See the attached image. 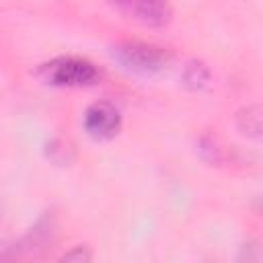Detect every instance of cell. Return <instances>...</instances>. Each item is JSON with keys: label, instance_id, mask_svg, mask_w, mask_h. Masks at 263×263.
Instances as JSON below:
<instances>
[{"label": "cell", "instance_id": "obj_1", "mask_svg": "<svg viewBox=\"0 0 263 263\" xmlns=\"http://www.w3.org/2000/svg\"><path fill=\"white\" fill-rule=\"evenodd\" d=\"M111 53L123 70L138 76H156L164 72L173 60L168 49L148 41H136V39L115 43L111 47Z\"/></svg>", "mask_w": 263, "mask_h": 263}, {"label": "cell", "instance_id": "obj_2", "mask_svg": "<svg viewBox=\"0 0 263 263\" xmlns=\"http://www.w3.org/2000/svg\"><path fill=\"white\" fill-rule=\"evenodd\" d=\"M39 76L45 84L58 88H84L92 86L99 80V68L78 55H60L53 58L39 68Z\"/></svg>", "mask_w": 263, "mask_h": 263}, {"label": "cell", "instance_id": "obj_3", "mask_svg": "<svg viewBox=\"0 0 263 263\" xmlns=\"http://www.w3.org/2000/svg\"><path fill=\"white\" fill-rule=\"evenodd\" d=\"M82 125L84 132L97 140V142H107L113 140L119 129H121V113L115 105L107 101H97L86 107L82 115Z\"/></svg>", "mask_w": 263, "mask_h": 263}, {"label": "cell", "instance_id": "obj_4", "mask_svg": "<svg viewBox=\"0 0 263 263\" xmlns=\"http://www.w3.org/2000/svg\"><path fill=\"white\" fill-rule=\"evenodd\" d=\"M113 8L146 27H164L173 16L171 4L154 2V0H125V2L113 4Z\"/></svg>", "mask_w": 263, "mask_h": 263}, {"label": "cell", "instance_id": "obj_5", "mask_svg": "<svg viewBox=\"0 0 263 263\" xmlns=\"http://www.w3.org/2000/svg\"><path fill=\"white\" fill-rule=\"evenodd\" d=\"M183 78H185V84H189L193 88H201L210 80V70L201 62H191V64H187Z\"/></svg>", "mask_w": 263, "mask_h": 263}, {"label": "cell", "instance_id": "obj_6", "mask_svg": "<svg viewBox=\"0 0 263 263\" xmlns=\"http://www.w3.org/2000/svg\"><path fill=\"white\" fill-rule=\"evenodd\" d=\"M92 261V253L86 245H76L70 251H66L58 263H90Z\"/></svg>", "mask_w": 263, "mask_h": 263}, {"label": "cell", "instance_id": "obj_7", "mask_svg": "<svg viewBox=\"0 0 263 263\" xmlns=\"http://www.w3.org/2000/svg\"><path fill=\"white\" fill-rule=\"evenodd\" d=\"M240 119H245V125H240V129L253 138H259V132H261V115H259V109L257 107H249L247 109V117L240 115Z\"/></svg>", "mask_w": 263, "mask_h": 263}]
</instances>
